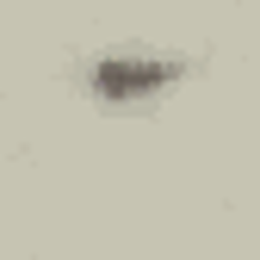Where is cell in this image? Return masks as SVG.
<instances>
[{
  "label": "cell",
  "instance_id": "6da1fadb",
  "mask_svg": "<svg viewBox=\"0 0 260 260\" xmlns=\"http://www.w3.org/2000/svg\"><path fill=\"white\" fill-rule=\"evenodd\" d=\"M168 81H180L174 62H124V56H112V62L93 69V87H100L106 100H137V93H155Z\"/></svg>",
  "mask_w": 260,
  "mask_h": 260
}]
</instances>
